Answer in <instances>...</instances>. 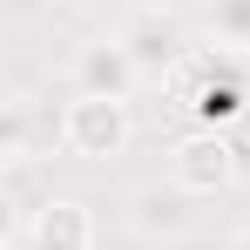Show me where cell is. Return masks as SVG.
<instances>
[{"mask_svg":"<svg viewBox=\"0 0 250 250\" xmlns=\"http://www.w3.org/2000/svg\"><path fill=\"white\" fill-rule=\"evenodd\" d=\"M122 142H128V102L75 95L61 108V149L75 163H108V156H122Z\"/></svg>","mask_w":250,"mask_h":250,"instance_id":"1","label":"cell"},{"mask_svg":"<svg viewBox=\"0 0 250 250\" xmlns=\"http://www.w3.org/2000/svg\"><path fill=\"white\" fill-rule=\"evenodd\" d=\"M7 250H102V230L75 196H47L27 223H7Z\"/></svg>","mask_w":250,"mask_h":250,"instance_id":"2","label":"cell"},{"mask_svg":"<svg viewBox=\"0 0 250 250\" xmlns=\"http://www.w3.org/2000/svg\"><path fill=\"white\" fill-rule=\"evenodd\" d=\"M115 41L128 47V61H135L142 75H176V68L189 61V41H183V21H176V14H163V7H142V14H128Z\"/></svg>","mask_w":250,"mask_h":250,"instance_id":"3","label":"cell"},{"mask_svg":"<svg viewBox=\"0 0 250 250\" xmlns=\"http://www.w3.org/2000/svg\"><path fill=\"white\" fill-rule=\"evenodd\" d=\"M75 82H82V95H108V102H128V88L142 82V68L128 61L122 41H88L82 61H75Z\"/></svg>","mask_w":250,"mask_h":250,"instance_id":"4","label":"cell"},{"mask_svg":"<svg viewBox=\"0 0 250 250\" xmlns=\"http://www.w3.org/2000/svg\"><path fill=\"white\" fill-rule=\"evenodd\" d=\"M230 176H237V149H230L223 135H196V142H183V156H176V176H169V183H183L189 196H216Z\"/></svg>","mask_w":250,"mask_h":250,"instance_id":"5","label":"cell"},{"mask_svg":"<svg viewBox=\"0 0 250 250\" xmlns=\"http://www.w3.org/2000/svg\"><path fill=\"white\" fill-rule=\"evenodd\" d=\"M189 189L183 183H149V189H135V203H128V223L142 230V237H176V230H189Z\"/></svg>","mask_w":250,"mask_h":250,"instance_id":"6","label":"cell"},{"mask_svg":"<svg viewBox=\"0 0 250 250\" xmlns=\"http://www.w3.org/2000/svg\"><path fill=\"white\" fill-rule=\"evenodd\" d=\"M209 34L250 54V0H209Z\"/></svg>","mask_w":250,"mask_h":250,"instance_id":"7","label":"cell"},{"mask_svg":"<svg viewBox=\"0 0 250 250\" xmlns=\"http://www.w3.org/2000/svg\"><path fill=\"white\" fill-rule=\"evenodd\" d=\"M102 250H156V237H142V230L128 223L122 237H102Z\"/></svg>","mask_w":250,"mask_h":250,"instance_id":"8","label":"cell"},{"mask_svg":"<svg viewBox=\"0 0 250 250\" xmlns=\"http://www.w3.org/2000/svg\"><path fill=\"white\" fill-rule=\"evenodd\" d=\"M230 149H237V169H250V122H244V135H237Z\"/></svg>","mask_w":250,"mask_h":250,"instance_id":"9","label":"cell"},{"mask_svg":"<svg viewBox=\"0 0 250 250\" xmlns=\"http://www.w3.org/2000/svg\"><path fill=\"white\" fill-rule=\"evenodd\" d=\"M34 7H41V0H7V14H34Z\"/></svg>","mask_w":250,"mask_h":250,"instance_id":"10","label":"cell"},{"mask_svg":"<svg viewBox=\"0 0 250 250\" xmlns=\"http://www.w3.org/2000/svg\"><path fill=\"white\" fill-rule=\"evenodd\" d=\"M230 250H250V223H244V230H237V244H230Z\"/></svg>","mask_w":250,"mask_h":250,"instance_id":"11","label":"cell"}]
</instances>
